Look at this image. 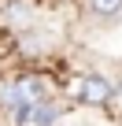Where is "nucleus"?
<instances>
[{"instance_id":"f257e3e1","label":"nucleus","mask_w":122,"mask_h":126,"mask_svg":"<svg viewBox=\"0 0 122 126\" xmlns=\"http://www.w3.org/2000/svg\"><path fill=\"white\" fill-rule=\"evenodd\" d=\"M70 96L81 100L85 108H107L111 100H118V85H115L107 74L89 71V74H81V78L70 85Z\"/></svg>"},{"instance_id":"f03ea898","label":"nucleus","mask_w":122,"mask_h":126,"mask_svg":"<svg viewBox=\"0 0 122 126\" xmlns=\"http://www.w3.org/2000/svg\"><path fill=\"white\" fill-rule=\"evenodd\" d=\"M85 11H89L93 19L111 22V19H118V15H122V0H85Z\"/></svg>"},{"instance_id":"7ed1b4c3","label":"nucleus","mask_w":122,"mask_h":126,"mask_svg":"<svg viewBox=\"0 0 122 126\" xmlns=\"http://www.w3.org/2000/svg\"><path fill=\"white\" fill-rule=\"evenodd\" d=\"M55 122H59V108L48 100V104H41V108L30 111V122L26 126H55Z\"/></svg>"},{"instance_id":"20e7f679","label":"nucleus","mask_w":122,"mask_h":126,"mask_svg":"<svg viewBox=\"0 0 122 126\" xmlns=\"http://www.w3.org/2000/svg\"><path fill=\"white\" fill-rule=\"evenodd\" d=\"M26 15H30V11H26L22 4H8V8H4V19H8V22H26Z\"/></svg>"},{"instance_id":"39448f33","label":"nucleus","mask_w":122,"mask_h":126,"mask_svg":"<svg viewBox=\"0 0 122 126\" xmlns=\"http://www.w3.org/2000/svg\"><path fill=\"white\" fill-rule=\"evenodd\" d=\"M118 104H122V82H118Z\"/></svg>"}]
</instances>
